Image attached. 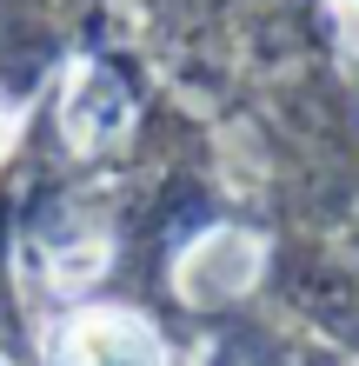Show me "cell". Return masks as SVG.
<instances>
[{
	"instance_id": "obj_1",
	"label": "cell",
	"mask_w": 359,
	"mask_h": 366,
	"mask_svg": "<svg viewBox=\"0 0 359 366\" xmlns=\"http://www.w3.org/2000/svg\"><path fill=\"white\" fill-rule=\"evenodd\" d=\"M54 366H160V340L133 313H80L54 340Z\"/></svg>"
}]
</instances>
